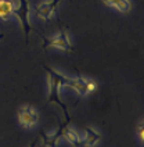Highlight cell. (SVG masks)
Instances as JSON below:
<instances>
[{
	"label": "cell",
	"instance_id": "6da1fadb",
	"mask_svg": "<svg viewBox=\"0 0 144 147\" xmlns=\"http://www.w3.org/2000/svg\"><path fill=\"white\" fill-rule=\"evenodd\" d=\"M44 69L47 71L48 75V97H47V104H51V103H56L63 108L64 114L67 115V119L69 121V113H68V108L64 104L63 98H61V89L64 88L63 83H64V78L65 75H63L61 72H58L56 69L50 68V67L44 65Z\"/></svg>",
	"mask_w": 144,
	"mask_h": 147
},
{
	"label": "cell",
	"instance_id": "7a4b0ae2",
	"mask_svg": "<svg viewBox=\"0 0 144 147\" xmlns=\"http://www.w3.org/2000/svg\"><path fill=\"white\" fill-rule=\"evenodd\" d=\"M31 6H29V0H17V3H14V10H13V16L17 17V20L20 21L21 28L24 31V35L28 40L29 38V32L32 29L31 26Z\"/></svg>",
	"mask_w": 144,
	"mask_h": 147
},
{
	"label": "cell",
	"instance_id": "3957f363",
	"mask_svg": "<svg viewBox=\"0 0 144 147\" xmlns=\"http://www.w3.org/2000/svg\"><path fill=\"white\" fill-rule=\"evenodd\" d=\"M43 49H47V47H54L58 50H64V51H73V46H72L71 40H69V36L67 31L64 29V26H61L60 33L51 38V39H44L43 45H42Z\"/></svg>",
	"mask_w": 144,
	"mask_h": 147
},
{
	"label": "cell",
	"instance_id": "277c9868",
	"mask_svg": "<svg viewBox=\"0 0 144 147\" xmlns=\"http://www.w3.org/2000/svg\"><path fill=\"white\" fill-rule=\"evenodd\" d=\"M18 121L24 128H32L39 121L38 111L29 104H25L18 110Z\"/></svg>",
	"mask_w": 144,
	"mask_h": 147
},
{
	"label": "cell",
	"instance_id": "5b68a950",
	"mask_svg": "<svg viewBox=\"0 0 144 147\" xmlns=\"http://www.w3.org/2000/svg\"><path fill=\"white\" fill-rule=\"evenodd\" d=\"M60 1L61 0H48L44 3H40L39 6L35 8V13H36L38 18L43 20V21H50L56 14L57 8L60 6Z\"/></svg>",
	"mask_w": 144,
	"mask_h": 147
},
{
	"label": "cell",
	"instance_id": "8992f818",
	"mask_svg": "<svg viewBox=\"0 0 144 147\" xmlns=\"http://www.w3.org/2000/svg\"><path fill=\"white\" fill-rule=\"evenodd\" d=\"M63 86H67V88L73 89L79 96L90 94V92H89V79L83 78V76H75V78L65 76Z\"/></svg>",
	"mask_w": 144,
	"mask_h": 147
},
{
	"label": "cell",
	"instance_id": "52a82bcc",
	"mask_svg": "<svg viewBox=\"0 0 144 147\" xmlns=\"http://www.w3.org/2000/svg\"><path fill=\"white\" fill-rule=\"evenodd\" d=\"M63 128L64 125H61L58 128V131L53 132V133H42V142H43V146L44 147H57L58 146V142L63 138Z\"/></svg>",
	"mask_w": 144,
	"mask_h": 147
},
{
	"label": "cell",
	"instance_id": "ba28073f",
	"mask_svg": "<svg viewBox=\"0 0 144 147\" xmlns=\"http://www.w3.org/2000/svg\"><path fill=\"white\" fill-rule=\"evenodd\" d=\"M101 140V135L94 129V128H86L85 129V138L82 139V144L83 147H94L96 144L100 143Z\"/></svg>",
	"mask_w": 144,
	"mask_h": 147
},
{
	"label": "cell",
	"instance_id": "9c48e42d",
	"mask_svg": "<svg viewBox=\"0 0 144 147\" xmlns=\"http://www.w3.org/2000/svg\"><path fill=\"white\" fill-rule=\"evenodd\" d=\"M63 138H65L67 142L71 143L73 147H83L82 139H80V136L78 135V132L73 131L72 128L67 126V125H64V128H63Z\"/></svg>",
	"mask_w": 144,
	"mask_h": 147
},
{
	"label": "cell",
	"instance_id": "30bf717a",
	"mask_svg": "<svg viewBox=\"0 0 144 147\" xmlns=\"http://www.w3.org/2000/svg\"><path fill=\"white\" fill-rule=\"evenodd\" d=\"M104 4H107L108 7L115 8L116 11L119 13H129L132 10V4H130V0H103Z\"/></svg>",
	"mask_w": 144,
	"mask_h": 147
},
{
	"label": "cell",
	"instance_id": "8fae6325",
	"mask_svg": "<svg viewBox=\"0 0 144 147\" xmlns=\"http://www.w3.org/2000/svg\"><path fill=\"white\" fill-rule=\"evenodd\" d=\"M14 1L13 0H0V20L8 21L13 16Z\"/></svg>",
	"mask_w": 144,
	"mask_h": 147
},
{
	"label": "cell",
	"instance_id": "7c38bea8",
	"mask_svg": "<svg viewBox=\"0 0 144 147\" xmlns=\"http://www.w3.org/2000/svg\"><path fill=\"white\" fill-rule=\"evenodd\" d=\"M143 119H140V122L137 125V135H139V140H140V143L143 144L144 143V131H143Z\"/></svg>",
	"mask_w": 144,
	"mask_h": 147
},
{
	"label": "cell",
	"instance_id": "4fadbf2b",
	"mask_svg": "<svg viewBox=\"0 0 144 147\" xmlns=\"http://www.w3.org/2000/svg\"><path fill=\"white\" fill-rule=\"evenodd\" d=\"M29 147H36V140H35V142H32V143H31V146Z\"/></svg>",
	"mask_w": 144,
	"mask_h": 147
},
{
	"label": "cell",
	"instance_id": "5bb4252c",
	"mask_svg": "<svg viewBox=\"0 0 144 147\" xmlns=\"http://www.w3.org/2000/svg\"><path fill=\"white\" fill-rule=\"evenodd\" d=\"M1 38H3V35H0V39H1Z\"/></svg>",
	"mask_w": 144,
	"mask_h": 147
}]
</instances>
